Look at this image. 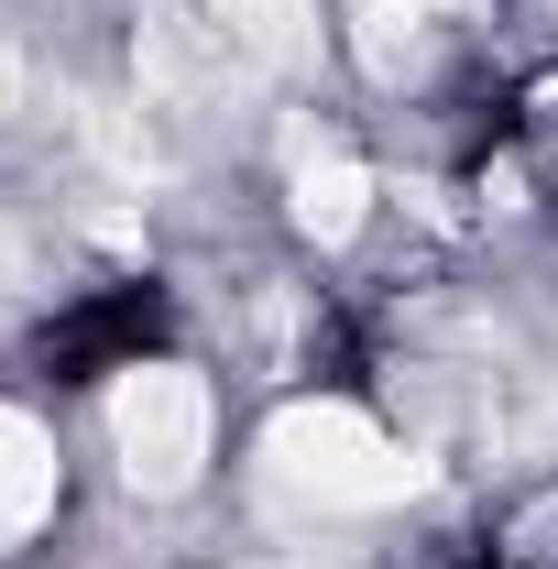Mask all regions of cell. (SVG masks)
<instances>
[{
	"label": "cell",
	"mask_w": 558,
	"mask_h": 569,
	"mask_svg": "<svg viewBox=\"0 0 558 569\" xmlns=\"http://www.w3.org/2000/svg\"><path fill=\"white\" fill-rule=\"evenodd\" d=\"M471 22H482V0H361V56L383 88H417L471 44Z\"/></svg>",
	"instance_id": "cell-4"
},
{
	"label": "cell",
	"mask_w": 558,
	"mask_h": 569,
	"mask_svg": "<svg viewBox=\"0 0 558 569\" xmlns=\"http://www.w3.org/2000/svg\"><path fill=\"white\" fill-rule=\"evenodd\" d=\"M22 284H33V252H22V230L0 219V307H22Z\"/></svg>",
	"instance_id": "cell-8"
},
{
	"label": "cell",
	"mask_w": 558,
	"mask_h": 569,
	"mask_svg": "<svg viewBox=\"0 0 558 569\" xmlns=\"http://www.w3.org/2000/svg\"><path fill=\"white\" fill-rule=\"evenodd\" d=\"M263 482L307 515H383L417 493V449L383 438L361 406H296L263 427Z\"/></svg>",
	"instance_id": "cell-1"
},
{
	"label": "cell",
	"mask_w": 558,
	"mask_h": 569,
	"mask_svg": "<svg viewBox=\"0 0 558 569\" xmlns=\"http://www.w3.org/2000/svg\"><path fill=\"white\" fill-rule=\"evenodd\" d=\"M361 198H372V176L350 164L340 142L296 164V230H307V241H350V230H361Z\"/></svg>",
	"instance_id": "cell-7"
},
{
	"label": "cell",
	"mask_w": 558,
	"mask_h": 569,
	"mask_svg": "<svg viewBox=\"0 0 558 569\" xmlns=\"http://www.w3.org/2000/svg\"><path fill=\"white\" fill-rule=\"evenodd\" d=\"M22 88H33V67H22V44H11V22H0V121L22 110Z\"/></svg>",
	"instance_id": "cell-9"
},
{
	"label": "cell",
	"mask_w": 558,
	"mask_h": 569,
	"mask_svg": "<svg viewBox=\"0 0 558 569\" xmlns=\"http://www.w3.org/2000/svg\"><path fill=\"white\" fill-rule=\"evenodd\" d=\"M132 77H142V110H165V121H219V110L252 88V56L219 33L209 11L153 0L142 33H132Z\"/></svg>",
	"instance_id": "cell-3"
},
{
	"label": "cell",
	"mask_w": 558,
	"mask_h": 569,
	"mask_svg": "<svg viewBox=\"0 0 558 569\" xmlns=\"http://www.w3.org/2000/svg\"><path fill=\"white\" fill-rule=\"evenodd\" d=\"M44 515H56V438L0 406V548H22Z\"/></svg>",
	"instance_id": "cell-6"
},
{
	"label": "cell",
	"mask_w": 558,
	"mask_h": 569,
	"mask_svg": "<svg viewBox=\"0 0 558 569\" xmlns=\"http://www.w3.org/2000/svg\"><path fill=\"white\" fill-rule=\"evenodd\" d=\"M198 11L252 56V77H296L318 56V11H307V0H198Z\"/></svg>",
	"instance_id": "cell-5"
},
{
	"label": "cell",
	"mask_w": 558,
	"mask_h": 569,
	"mask_svg": "<svg viewBox=\"0 0 558 569\" xmlns=\"http://www.w3.org/2000/svg\"><path fill=\"white\" fill-rule=\"evenodd\" d=\"M110 449H121V482L153 503H176L209 471V383L187 361H132L121 395H110Z\"/></svg>",
	"instance_id": "cell-2"
}]
</instances>
